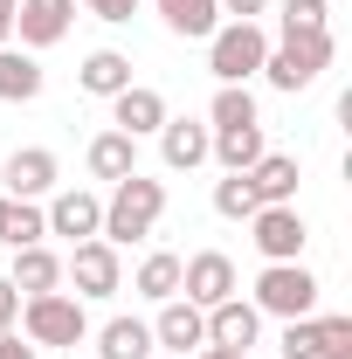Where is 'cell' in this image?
<instances>
[{
    "label": "cell",
    "instance_id": "cell-1",
    "mask_svg": "<svg viewBox=\"0 0 352 359\" xmlns=\"http://www.w3.org/2000/svg\"><path fill=\"white\" fill-rule=\"evenodd\" d=\"M159 215H166V180H145V173H132V180H118L111 187V201H104V242L111 249H132V242H145L152 228H159Z\"/></svg>",
    "mask_w": 352,
    "mask_h": 359
},
{
    "label": "cell",
    "instance_id": "cell-2",
    "mask_svg": "<svg viewBox=\"0 0 352 359\" xmlns=\"http://www.w3.org/2000/svg\"><path fill=\"white\" fill-rule=\"evenodd\" d=\"M14 332L35 353H48V346H83L90 311H83V297H69V290H42V297H21V325Z\"/></svg>",
    "mask_w": 352,
    "mask_h": 359
},
{
    "label": "cell",
    "instance_id": "cell-3",
    "mask_svg": "<svg viewBox=\"0 0 352 359\" xmlns=\"http://www.w3.org/2000/svg\"><path fill=\"white\" fill-rule=\"evenodd\" d=\"M332 55H339V42L332 35H290V42H269V55H263V76H269V90H311L325 69H332Z\"/></svg>",
    "mask_w": 352,
    "mask_h": 359
},
{
    "label": "cell",
    "instance_id": "cell-4",
    "mask_svg": "<svg viewBox=\"0 0 352 359\" xmlns=\"http://www.w3.org/2000/svg\"><path fill=\"white\" fill-rule=\"evenodd\" d=\"M263 55H269V35L256 21H221L215 35H208V69H215V83H249V76H263Z\"/></svg>",
    "mask_w": 352,
    "mask_h": 359
},
{
    "label": "cell",
    "instance_id": "cell-5",
    "mask_svg": "<svg viewBox=\"0 0 352 359\" xmlns=\"http://www.w3.org/2000/svg\"><path fill=\"white\" fill-rule=\"evenodd\" d=\"M249 304H256L263 318H311L318 311V276H311L304 263H263Z\"/></svg>",
    "mask_w": 352,
    "mask_h": 359
},
{
    "label": "cell",
    "instance_id": "cell-6",
    "mask_svg": "<svg viewBox=\"0 0 352 359\" xmlns=\"http://www.w3.org/2000/svg\"><path fill=\"white\" fill-rule=\"evenodd\" d=\"M62 276L76 283L69 297H83V304H104V297H118V290H125V263H118V249H111L104 235L76 242V256L62 263Z\"/></svg>",
    "mask_w": 352,
    "mask_h": 359
},
{
    "label": "cell",
    "instance_id": "cell-7",
    "mask_svg": "<svg viewBox=\"0 0 352 359\" xmlns=\"http://www.w3.org/2000/svg\"><path fill=\"white\" fill-rule=\"evenodd\" d=\"M249 242H256L263 263H304L311 228H304L297 208H256V215H249Z\"/></svg>",
    "mask_w": 352,
    "mask_h": 359
},
{
    "label": "cell",
    "instance_id": "cell-8",
    "mask_svg": "<svg viewBox=\"0 0 352 359\" xmlns=\"http://www.w3.org/2000/svg\"><path fill=\"white\" fill-rule=\"evenodd\" d=\"M69 21H76V0H14V35L28 55H42L69 35Z\"/></svg>",
    "mask_w": 352,
    "mask_h": 359
},
{
    "label": "cell",
    "instance_id": "cell-9",
    "mask_svg": "<svg viewBox=\"0 0 352 359\" xmlns=\"http://www.w3.org/2000/svg\"><path fill=\"white\" fill-rule=\"evenodd\" d=\"M180 297H187V304H201V311H215L221 297H235V263H228L221 249L187 256V263H180Z\"/></svg>",
    "mask_w": 352,
    "mask_h": 359
},
{
    "label": "cell",
    "instance_id": "cell-10",
    "mask_svg": "<svg viewBox=\"0 0 352 359\" xmlns=\"http://www.w3.org/2000/svg\"><path fill=\"white\" fill-rule=\"evenodd\" d=\"M55 180H62V166H55L48 145H21V152H7V166H0V187H7L14 201H42V194H55Z\"/></svg>",
    "mask_w": 352,
    "mask_h": 359
},
{
    "label": "cell",
    "instance_id": "cell-11",
    "mask_svg": "<svg viewBox=\"0 0 352 359\" xmlns=\"http://www.w3.org/2000/svg\"><path fill=\"white\" fill-rule=\"evenodd\" d=\"M152 346H159V353H201V346H208V311H201V304H187V297H166V304H159V318H152Z\"/></svg>",
    "mask_w": 352,
    "mask_h": 359
},
{
    "label": "cell",
    "instance_id": "cell-12",
    "mask_svg": "<svg viewBox=\"0 0 352 359\" xmlns=\"http://www.w3.org/2000/svg\"><path fill=\"white\" fill-rule=\"evenodd\" d=\"M166 118H173V111H166V97L152 83H125L111 97V132H125V138H152Z\"/></svg>",
    "mask_w": 352,
    "mask_h": 359
},
{
    "label": "cell",
    "instance_id": "cell-13",
    "mask_svg": "<svg viewBox=\"0 0 352 359\" xmlns=\"http://www.w3.org/2000/svg\"><path fill=\"white\" fill-rule=\"evenodd\" d=\"M42 222H48V235H69V242H90L97 228H104V201L90 194V187H62L55 201L42 208Z\"/></svg>",
    "mask_w": 352,
    "mask_h": 359
},
{
    "label": "cell",
    "instance_id": "cell-14",
    "mask_svg": "<svg viewBox=\"0 0 352 359\" xmlns=\"http://www.w3.org/2000/svg\"><path fill=\"white\" fill-rule=\"evenodd\" d=\"M263 339V311L235 290V297H221L215 311H208V346H228V353H249Z\"/></svg>",
    "mask_w": 352,
    "mask_h": 359
},
{
    "label": "cell",
    "instance_id": "cell-15",
    "mask_svg": "<svg viewBox=\"0 0 352 359\" xmlns=\"http://www.w3.org/2000/svg\"><path fill=\"white\" fill-rule=\"evenodd\" d=\"M159 159H166V166H173V173H194V166H208V125H194V118H166V125H159Z\"/></svg>",
    "mask_w": 352,
    "mask_h": 359
},
{
    "label": "cell",
    "instance_id": "cell-16",
    "mask_svg": "<svg viewBox=\"0 0 352 359\" xmlns=\"http://www.w3.org/2000/svg\"><path fill=\"white\" fill-rule=\"evenodd\" d=\"M7 283H14L21 297H42V290H62V256H55L48 242H28V249H14V269H7Z\"/></svg>",
    "mask_w": 352,
    "mask_h": 359
},
{
    "label": "cell",
    "instance_id": "cell-17",
    "mask_svg": "<svg viewBox=\"0 0 352 359\" xmlns=\"http://www.w3.org/2000/svg\"><path fill=\"white\" fill-rule=\"evenodd\" d=\"M297 159L290 152H263L256 166H249V187H256V201L263 208H297Z\"/></svg>",
    "mask_w": 352,
    "mask_h": 359
},
{
    "label": "cell",
    "instance_id": "cell-18",
    "mask_svg": "<svg viewBox=\"0 0 352 359\" xmlns=\"http://www.w3.org/2000/svg\"><path fill=\"white\" fill-rule=\"evenodd\" d=\"M83 166H90V180H132L138 173V138H125V132H97L90 138V152H83Z\"/></svg>",
    "mask_w": 352,
    "mask_h": 359
},
{
    "label": "cell",
    "instance_id": "cell-19",
    "mask_svg": "<svg viewBox=\"0 0 352 359\" xmlns=\"http://www.w3.org/2000/svg\"><path fill=\"white\" fill-rule=\"evenodd\" d=\"M42 97V62L28 48H0V104H35Z\"/></svg>",
    "mask_w": 352,
    "mask_h": 359
},
{
    "label": "cell",
    "instance_id": "cell-20",
    "mask_svg": "<svg viewBox=\"0 0 352 359\" xmlns=\"http://www.w3.org/2000/svg\"><path fill=\"white\" fill-rule=\"evenodd\" d=\"M76 83H83L90 97H104V104H111L118 90L132 83V55H118V48H90L83 69H76Z\"/></svg>",
    "mask_w": 352,
    "mask_h": 359
},
{
    "label": "cell",
    "instance_id": "cell-21",
    "mask_svg": "<svg viewBox=\"0 0 352 359\" xmlns=\"http://www.w3.org/2000/svg\"><path fill=\"white\" fill-rule=\"evenodd\" d=\"M152 325L145 318H111L104 332H97V359H152Z\"/></svg>",
    "mask_w": 352,
    "mask_h": 359
},
{
    "label": "cell",
    "instance_id": "cell-22",
    "mask_svg": "<svg viewBox=\"0 0 352 359\" xmlns=\"http://www.w3.org/2000/svg\"><path fill=\"white\" fill-rule=\"evenodd\" d=\"M159 14H166V28H173L180 42H208V35L221 28L215 0H159Z\"/></svg>",
    "mask_w": 352,
    "mask_h": 359
},
{
    "label": "cell",
    "instance_id": "cell-23",
    "mask_svg": "<svg viewBox=\"0 0 352 359\" xmlns=\"http://www.w3.org/2000/svg\"><path fill=\"white\" fill-rule=\"evenodd\" d=\"M242 125H263L256 97H249V83H221L208 104V132H242Z\"/></svg>",
    "mask_w": 352,
    "mask_h": 359
},
{
    "label": "cell",
    "instance_id": "cell-24",
    "mask_svg": "<svg viewBox=\"0 0 352 359\" xmlns=\"http://www.w3.org/2000/svg\"><path fill=\"white\" fill-rule=\"evenodd\" d=\"M263 152H269V145H263V125H242V132H215V138H208V159H221L228 173H249Z\"/></svg>",
    "mask_w": 352,
    "mask_h": 359
},
{
    "label": "cell",
    "instance_id": "cell-25",
    "mask_svg": "<svg viewBox=\"0 0 352 359\" xmlns=\"http://www.w3.org/2000/svg\"><path fill=\"white\" fill-rule=\"evenodd\" d=\"M132 290L145 297V304H166V297H180V256H173V249H152V256L138 263Z\"/></svg>",
    "mask_w": 352,
    "mask_h": 359
},
{
    "label": "cell",
    "instance_id": "cell-26",
    "mask_svg": "<svg viewBox=\"0 0 352 359\" xmlns=\"http://www.w3.org/2000/svg\"><path fill=\"white\" fill-rule=\"evenodd\" d=\"M48 222H42V208L35 201H14V194H0V242L7 249H28V242H42Z\"/></svg>",
    "mask_w": 352,
    "mask_h": 359
},
{
    "label": "cell",
    "instance_id": "cell-27",
    "mask_svg": "<svg viewBox=\"0 0 352 359\" xmlns=\"http://www.w3.org/2000/svg\"><path fill=\"white\" fill-rule=\"evenodd\" d=\"M276 28H283V42L290 35H332V7L325 0H283L276 7Z\"/></svg>",
    "mask_w": 352,
    "mask_h": 359
},
{
    "label": "cell",
    "instance_id": "cell-28",
    "mask_svg": "<svg viewBox=\"0 0 352 359\" xmlns=\"http://www.w3.org/2000/svg\"><path fill=\"white\" fill-rule=\"evenodd\" d=\"M263 201H256V187H249V173H228V180H215V215L221 222H249Z\"/></svg>",
    "mask_w": 352,
    "mask_h": 359
},
{
    "label": "cell",
    "instance_id": "cell-29",
    "mask_svg": "<svg viewBox=\"0 0 352 359\" xmlns=\"http://www.w3.org/2000/svg\"><path fill=\"white\" fill-rule=\"evenodd\" d=\"M311 332H318V359H352V318L346 311L311 318Z\"/></svg>",
    "mask_w": 352,
    "mask_h": 359
},
{
    "label": "cell",
    "instance_id": "cell-30",
    "mask_svg": "<svg viewBox=\"0 0 352 359\" xmlns=\"http://www.w3.org/2000/svg\"><path fill=\"white\" fill-rule=\"evenodd\" d=\"M311 318H318V311H311ZM311 318H283V339H276L283 359H318V332H311Z\"/></svg>",
    "mask_w": 352,
    "mask_h": 359
},
{
    "label": "cell",
    "instance_id": "cell-31",
    "mask_svg": "<svg viewBox=\"0 0 352 359\" xmlns=\"http://www.w3.org/2000/svg\"><path fill=\"white\" fill-rule=\"evenodd\" d=\"M90 14H97V21H111V28H118V21H132L138 14V0H83Z\"/></svg>",
    "mask_w": 352,
    "mask_h": 359
},
{
    "label": "cell",
    "instance_id": "cell-32",
    "mask_svg": "<svg viewBox=\"0 0 352 359\" xmlns=\"http://www.w3.org/2000/svg\"><path fill=\"white\" fill-rule=\"evenodd\" d=\"M14 325H21V290L0 276V332H14Z\"/></svg>",
    "mask_w": 352,
    "mask_h": 359
},
{
    "label": "cell",
    "instance_id": "cell-33",
    "mask_svg": "<svg viewBox=\"0 0 352 359\" xmlns=\"http://www.w3.org/2000/svg\"><path fill=\"white\" fill-rule=\"evenodd\" d=\"M221 14H235V21H256V14H269V0H215Z\"/></svg>",
    "mask_w": 352,
    "mask_h": 359
},
{
    "label": "cell",
    "instance_id": "cell-34",
    "mask_svg": "<svg viewBox=\"0 0 352 359\" xmlns=\"http://www.w3.org/2000/svg\"><path fill=\"white\" fill-rule=\"evenodd\" d=\"M0 359H42V353H35L21 332H0Z\"/></svg>",
    "mask_w": 352,
    "mask_h": 359
},
{
    "label": "cell",
    "instance_id": "cell-35",
    "mask_svg": "<svg viewBox=\"0 0 352 359\" xmlns=\"http://www.w3.org/2000/svg\"><path fill=\"white\" fill-rule=\"evenodd\" d=\"M14 42V0H0V48Z\"/></svg>",
    "mask_w": 352,
    "mask_h": 359
},
{
    "label": "cell",
    "instance_id": "cell-36",
    "mask_svg": "<svg viewBox=\"0 0 352 359\" xmlns=\"http://www.w3.org/2000/svg\"><path fill=\"white\" fill-rule=\"evenodd\" d=\"M194 359H249V353H228V346H201Z\"/></svg>",
    "mask_w": 352,
    "mask_h": 359
},
{
    "label": "cell",
    "instance_id": "cell-37",
    "mask_svg": "<svg viewBox=\"0 0 352 359\" xmlns=\"http://www.w3.org/2000/svg\"><path fill=\"white\" fill-rule=\"evenodd\" d=\"M152 7H159V0H152Z\"/></svg>",
    "mask_w": 352,
    "mask_h": 359
}]
</instances>
